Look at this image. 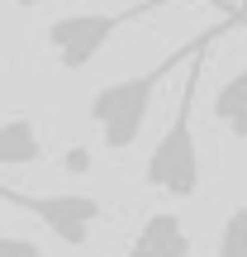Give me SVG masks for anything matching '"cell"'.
<instances>
[{
  "instance_id": "6da1fadb",
  "label": "cell",
  "mask_w": 247,
  "mask_h": 257,
  "mask_svg": "<svg viewBox=\"0 0 247 257\" xmlns=\"http://www.w3.org/2000/svg\"><path fill=\"white\" fill-rule=\"evenodd\" d=\"M233 24H247V15H223V24L195 34L190 43H181L176 53H166L162 62H152L147 72H133V76H124V81L100 86V91L91 95V124L100 128L105 148H110V153L133 148L138 134H143V124H147V114H152V100H157V91H162V81H171L200 48H209L214 38H219L223 29H233Z\"/></svg>"
},
{
  "instance_id": "7a4b0ae2",
  "label": "cell",
  "mask_w": 247,
  "mask_h": 257,
  "mask_svg": "<svg viewBox=\"0 0 247 257\" xmlns=\"http://www.w3.org/2000/svg\"><path fill=\"white\" fill-rule=\"evenodd\" d=\"M204 53L185 62V81H181V95H176V114L171 124L162 128V138L152 143L143 162V181L152 191L171 195V200H190L200 191V143H195V100H200V81H204Z\"/></svg>"
},
{
  "instance_id": "3957f363",
  "label": "cell",
  "mask_w": 247,
  "mask_h": 257,
  "mask_svg": "<svg viewBox=\"0 0 247 257\" xmlns=\"http://www.w3.org/2000/svg\"><path fill=\"white\" fill-rule=\"evenodd\" d=\"M166 5H176V0H133V5H124V10H81V15H62V19H53V24L43 29V38L57 53V67H62V72H86V67L110 48L114 34H124L128 24H138V19L157 15V10H166ZM209 5L228 10V15L238 10V5H228V0H209Z\"/></svg>"
},
{
  "instance_id": "277c9868",
  "label": "cell",
  "mask_w": 247,
  "mask_h": 257,
  "mask_svg": "<svg viewBox=\"0 0 247 257\" xmlns=\"http://www.w3.org/2000/svg\"><path fill=\"white\" fill-rule=\"evenodd\" d=\"M0 200L15 205V210H29L34 219H43L48 229H53V238H57V243H67V248H86L91 229L100 224V214H105V205L95 200V195H81V191L29 195V191H15V186L0 181Z\"/></svg>"
},
{
  "instance_id": "5b68a950",
  "label": "cell",
  "mask_w": 247,
  "mask_h": 257,
  "mask_svg": "<svg viewBox=\"0 0 247 257\" xmlns=\"http://www.w3.org/2000/svg\"><path fill=\"white\" fill-rule=\"evenodd\" d=\"M190 252H195L190 224H185V214L171 210H152L124 248V257H190Z\"/></svg>"
},
{
  "instance_id": "8992f818",
  "label": "cell",
  "mask_w": 247,
  "mask_h": 257,
  "mask_svg": "<svg viewBox=\"0 0 247 257\" xmlns=\"http://www.w3.org/2000/svg\"><path fill=\"white\" fill-rule=\"evenodd\" d=\"M43 162V134L29 114H10L0 124V167H38Z\"/></svg>"
},
{
  "instance_id": "52a82bcc",
  "label": "cell",
  "mask_w": 247,
  "mask_h": 257,
  "mask_svg": "<svg viewBox=\"0 0 247 257\" xmlns=\"http://www.w3.org/2000/svg\"><path fill=\"white\" fill-rule=\"evenodd\" d=\"M214 124L233 138H247V67L233 72L228 81L214 91Z\"/></svg>"
},
{
  "instance_id": "ba28073f",
  "label": "cell",
  "mask_w": 247,
  "mask_h": 257,
  "mask_svg": "<svg viewBox=\"0 0 247 257\" xmlns=\"http://www.w3.org/2000/svg\"><path fill=\"white\" fill-rule=\"evenodd\" d=\"M214 257H247V205L228 210L219 229V243H214Z\"/></svg>"
},
{
  "instance_id": "9c48e42d",
  "label": "cell",
  "mask_w": 247,
  "mask_h": 257,
  "mask_svg": "<svg viewBox=\"0 0 247 257\" xmlns=\"http://www.w3.org/2000/svg\"><path fill=\"white\" fill-rule=\"evenodd\" d=\"M0 257H43V252L29 238H5V233H0Z\"/></svg>"
},
{
  "instance_id": "30bf717a",
  "label": "cell",
  "mask_w": 247,
  "mask_h": 257,
  "mask_svg": "<svg viewBox=\"0 0 247 257\" xmlns=\"http://www.w3.org/2000/svg\"><path fill=\"white\" fill-rule=\"evenodd\" d=\"M10 5H19V10H43L48 0H10Z\"/></svg>"
},
{
  "instance_id": "8fae6325",
  "label": "cell",
  "mask_w": 247,
  "mask_h": 257,
  "mask_svg": "<svg viewBox=\"0 0 247 257\" xmlns=\"http://www.w3.org/2000/svg\"><path fill=\"white\" fill-rule=\"evenodd\" d=\"M238 10H242V15H247V0H238Z\"/></svg>"
},
{
  "instance_id": "7c38bea8",
  "label": "cell",
  "mask_w": 247,
  "mask_h": 257,
  "mask_svg": "<svg viewBox=\"0 0 247 257\" xmlns=\"http://www.w3.org/2000/svg\"><path fill=\"white\" fill-rule=\"evenodd\" d=\"M0 67H5V57H0Z\"/></svg>"
}]
</instances>
